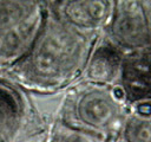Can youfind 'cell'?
Segmentation results:
<instances>
[{"label": "cell", "mask_w": 151, "mask_h": 142, "mask_svg": "<svg viewBox=\"0 0 151 142\" xmlns=\"http://www.w3.org/2000/svg\"><path fill=\"white\" fill-rule=\"evenodd\" d=\"M99 36L78 31L51 15L25 56L7 70L11 79L34 92H53L83 76Z\"/></svg>", "instance_id": "1"}, {"label": "cell", "mask_w": 151, "mask_h": 142, "mask_svg": "<svg viewBox=\"0 0 151 142\" xmlns=\"http://www.w3.org/2000/svg\"><path fill=\"white\" fill-rule=\"evenodd\" d=\"M126 115V103L117 86L84 82L65 97L59 121L107 137L119 133Z\"/></svg>", "instance_id": "2"}, {"label": "cell", "mask_w": 151, "mask_h": 142, "mask_svg": "<svg viewBox=\"0 0 151 142\" xmlns=\"http://www.w3.org/2000/svg\"><path fill=\"white\" fill-rule=\"evenodd\" d=\"M45 17V1L0 0V70H8L25 56Z\"/></svg>", "instance_id": "3"}, {"label": "cell", "mask_w": 151, "mask_h": 142, "mask_svg": "<svg viewBox=\"0 0 151 142\" xmlns=\"http://www.w3.org/2000/svg\"><path fill=\"white\" fill-rule=\"evenodd\" d=\"M105 37L123 53L151 50L147 19L142 0H114Z\"/></svg>", "instance_id": "4"}, {"label": "cell", "mask_w": 151, "mask_h": 142, "mask_svg": "<svg viewBox=\"0 0 151 142\" xmlns=\"http://www.w3.org/2000/svg\"><path fill=\"white\" fill-rule=\"evenodd\" d=\"M113 6L114 0H46V9L55 19L97 36L106 28Z\"/></svg>", "instance_id": "5"}, {"label": "cell", "mask_w": 151, "mask_h": 142, "mask_svg": "<svg viewBox=\"0 0 151 142\" xmlns=\"http://www.w3.org/2000/svg\"><path fill=\"white\" fill-rule=\"evenodd\" d=\"M24 89L0 77V142H14L33 122L34 111Z\"/></svg>", "instance_id": "6"}, {"label": "cell", "mask_w": 151, "mask_h": 142, "mask_svg": "<svg viewBox=\"0 0 151 142\" xmlns=\"http://www.w3.org/2000/svg\"><path fill=\"white\" fill-rule=\"evenodd\" d=\"M117 89L126 104L151 103V51L124 53Z\"/></svg>", "instance_id": "7"}, {"label": "cell", "mask_w": 151, "mask_h": 142, "mask_svg": "<svg viewBox=\"0 0 151 142\" xmlns=\"http://www.w3.org/2000/svg\"><path fill=\"white\" fill-rule=\"evenodd\" d=\"M123 56L124 53L106 37L97 40L83 72L84 82L116 86Z\"/></svg>", "instance_id": "8"}, {"label": "cell", "mask_w": 151, "mask_h": 142, "mask_svg": "<svg viewBox=\"0 0 151 142\" xmlns=\"http://www.w3.org/2000/svg\"><path fill=\"white\" fill-rule=\"evenodd\" d=\"M119 134L122 142H151V115L127 114Z\"/></svg>", "instance_id": "9"}, {"label": "cell", "mask_w": 151, "mask_h": 142, "mask_svg": "<svg viewBox=\"0 0 151 142\" xmlns=\"http://www.w3.org/2000/svg\"><path fill=\"white\" fill-rule=\"evenodd\" d=\"M50 142H107V137L58 121L51 130Z\"/></svg>", "instance_id": "10"}, {"label": "cell", "mask_w": 151, "mask_h": 142, "mask_svg": "<svg viewBox=\"0 0 151 142\" xmlns=\"http://www.w3.org/2000/svg\"><path fill=\"white\" fill-rule=\"evenodd\" d=\"M37 1H45L46 2V0H37Z\"/></svg>", "instance_id": "11"}]
</instances>
